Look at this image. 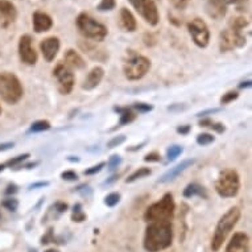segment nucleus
Returning <instances> with one entry per match:
<instances>
[{
  "label": "nucleus",
  "instance_id": "nucleus-24",
  "mask_svg": "<svg viewBox=\"0 0 252 252\" xmlns=\"http://www.w3.org/2000/svg\"><path fill=\"white\" fill-rule=\"evenodd\" d=\"M151 173H152V172H151L149 168H139L136 172H133V173L126 180V182H127V184H128V182H135L136 180H139V178L147 177V176H149Z\"/></svg>",
  "mask_w": 252,
  "mask_h": 252
},
{
  "label": "nucleus",
  "instance_id": "nucleus-39",
  "mask_svg": "<svg viewBox=\"0 0 252 252\" xmlns=\"http://www.w3.org/2000/svg\"><path fill=\"white\" fill-rule=\"evenodd\" d=\"M104 162H100V164H98V165L95 166H91L90 169H86L85 170V174H87V176H91V174H95V173H99L100 170L103 169L104 168Z\"/></svg>",
  "mask_w": 252,
  "mask_h": 252
},
{
  "label": "nucleus",
  "instance_id": "nucleus-40",
  "mask_svg": "<svg viewBox=\"0 0 252 252\" xmlns=\"http://www.w3.org/2000/svg\"><path fill=\"white\" fill-rule=\"evenodd\" d=\"M133 108L139 112H149L152 110V106L151 104H145V103H136L133 106Z\"/></svg>",
  "mask_w": 252,
  "mask_h": 252
},
{
  "label": "nucleus",
  "instance_id": "nucleus-18",
  "mask_svg": "<svg viewBox=\"0 0 252 252\" xmlns=\"http://www.w3.org/2000/svg\"><path fill=\"white\" fill-rule=\"evenodd\" d=\"M103 77H104L103 69L99 66L94 67V69L87 74L86 79L83 81L82 89H85V90H93L94 87H96L100 82H102Z\"/></svg>",
  "mask_w": 252,
  "mask_h": 252
},
{
  "label": "nucleus",
  "instance_id": "nucleus-45",
  "mask_svg": "<svg viewBox=\"0 0 252 252\" xmlns=\"http://www.w3.org/2000/svg\"><path fill=\"white\" fill-rule=\"evenodd\" d=\"M56 209H57L60 213H63V211L67 210V205H66V203L58 202V203H56Z\"/></svg>",
  "mask_w": 252,
  "mask_h": 252
},
{
  "label": "nucleus",
  "instance_id": "nucleus-21",
  "mask_svg": "<svg viewBox=\"0 0 252 252\" xmlns=\"http://www.w3.org/2000/svg\"><path fill=\"white\" fill-rule=\"evenodd\" d=\"M120 25H122L124 31H127V32H135V31H136V19H135L133 13L131 12L129 9H120Z\"/></svg>",
  "mask_w": 252,
  "mask_h": 252
},
{
  "label": "nucleus",
  "instance_id": "nucleus-36",
  "mask_svg": "<svg viewBox=\"0 0 252 252\" xmlns=\"http://www.w3.org/2000/svg\"><path fill=\"white\" fill-rule=\"evenodd\" d=\"M124 141H126V136H123V135H120V136L114 137L112 140L108 141L107 147H108V148H115V147L120 145V144H122V143H124Z\"/></svg>",
  "mask_w": 252,
  "mask_h": 252
},
{
  "label": "nucleus",
  "instance_id": "nucleus-49",
  "mask_svg": "<svg viewBox=\"0 0 252 252\" xmlns=\"http://www.w3.org/2000/svg\"><path fill=\"white\" fill-rule=\"evenodd\" d=\"M46 185H49V184H48V182H38V184H34V185H32L31 188L34 189V188H38V186H46Z\"/></svg>",
  "mask_w": 252,
  "mask_h": 252
},
{
  "label": "nucleus",
  "instance_id": "nucleus-31",
  "mask_svg": "<svg viewBox=\"0 0 252 252\" xmlns=\"http://www.w3.org/2000/svg\"><path fill=\"white\" fill-rule=\"evenodd\" d=\"M120 201V194L119 193H111V194H108L104 199V203L110 207H114L115 205H118Z\"/></svg>",
  "mask_w": 252,
  "mask_h": 252
},
{
  "label": "nucleus",
  "instance_id": "nucleus-37",
  "mask_svg": "<svg viewBox=\"0 0 252 252\" xmlns=\"http://www.w3.org/2000/svg\"><path fill=\"white\" fill-rule=\"evenodd\" d=\"M61 178L62 180H66V181H75L78 178V174L73 172V170H66V172L61 173Z\"/></svg>",
  "mask_w": 252,
  "mask_h": 252
},
{
  "label": "nucleus",
  "instance_id": "nucleus-6",
  "mask_svg": "<svg viewBox=\"0 0 252 252\" xmlns=\"http://www.w3.org/2000/svg\"><path fill=\"white\" fill-rule=\"evenodd\" d=\"M24 90L21 86L20 79L16 75L3 71L0 73V98L9 104L17 103L23 98Z\"/></svg>",
  "mask_w": 252,
  "mask_h": 252
},
{
  "label": "nucleus",
  "instance_id": "nucleus-32",
  "mask_svg": "<svg viewBox=\"0 0 252 252\" xmlns=\"http://www.w3.org/2000/svg\"><path fill=\"white\" fill-rule=\"evenodd\" d=\"M120 162H122V157H120L119 155H112V156L110 157V161H108L107 164L108 170H110V172L115 170L116 168L120 165Z\"/></svg>",
  "mask_w": 252,
  "mask_h": 252
},
{
  "label": "nucleus",
  "instance_id": "nucleus-16",
  "mask_svg": "<svg viewBox=\"0 0 252 252\" xmlns=\"http://www.w3.org/2000/svg\"><path fill=\"white\" fill-rule=\"evenodd\" d=\"M52 27H53V20L48 13L41 12V11H36L33 13V31L36 33L46 32Z\"/></svg>",
  "mask_w": 252,
  "mask_h": 252
},
{
  "label": "nucleus",
  "instance_id": "nucleus-2",
  "mask_svg": "<svg viewBox=\"0 0 252 252\" xmlns=\"http://www.w3.org/2000/svg\"><path fill=\"white\" fill-rule=\"evenodd\" d=\"M248 25L246 17H235L230 23V27L219 34V49L220 52H230L235 48H243L246 45V37L243 29Z\"/></svg>",
  "mask_w": 252,
  "mask_h": 252
},
{
  "label": "nucleus",
  "instance_id": "nucleus-20",
  "mask_svg": "<svg viewBox=\"0 0 252 252\" xmlns=\"http://www.w3.org/2000/svg\"><path fill=\"white\" fill-rule=\"evenodd\" d=\"M65 61H66V66H69L70 69H77V70H81V69H85L86 67V62L81 57V54L77 53L74 49H69L65 53Z\"/></svg>",
  "mask_w": 252,
  "mask_h": 252
},
{
  "label": "nucleus",
  "instance_id": "nucleus-41",
  "mask_svg": "<svg viewBox=\"0 0 252 252\" xmlns=\"http://www.w3.org/2000/svg\"><path fill=\"white\" fill-rule=\"evenodd\" d=\"M224 4L227 5H236V7H240V5H243L247 3V0H223Z\"/></svg>",
  "mask_w": 252,
  "mask_h": 252
},
{
  "label": "nucleus",
  "instance_id": "nucleus-11",
  "mask_svg": "<svg viewBox=\"0 0 252 252\" xmlns=\"http://www.w3.org/2000/svg\"><path fill=\"white\" fill-rule=\"evenodd\" d=\"M53 73L54 77L57 78L58 90H60V93L63 94V95L70 94L75 83L73 70H71L69 66H66L65 63H58Z\"/></svg>",
  "mask_w": 252,
  "mask_h": 252
},
{
  "label": "nucleus",
  "instance_id": "nucleus-33",
  "mask_svg": "<svg viewBox=\"0 0 252 252\" xmlns=\"http://www.w3.org/2000/svg\"><path fill=\"white\" fill-rule=\"evenodd\" d=\"M3 206L9 211H16L19 207V201L16 198H7L3 201Z\"/></svg>",
  "mask_w": 252,
  "mask_h": 252
},
{
  "label": "nucleus",
  "instance_id": "nucleus-12",
  "mask_svg": "<svg viewBox=\"0 0 252 252\" xmlns=\"http://www.w3.org/2000/svg\"><path fill=\"white\" fill-rule=\"evenodd\" d=\"M32 37L29 34H24L21 36L20 40H19V56H20V60L24 62L25 65H36L37 62V52L34 50L33 45H32Z\"/></svg>",
  "mask_w": 252,
  "mask_h": 252
},
{
  "label": "nucleus",
  "instance_id": "nucleus-9",
  "mask_svg": "<svg viewBox=\"0 0 252 252\" xmlns=\"http://www.w3.org/2000/svg\"><path fill=\"white\" fill-rule=\"evenodd\" d=\"M129 3L149 25L155 27L160 23V13L155 0H129Z\"/></svg>",
  "mask_w": 252,
  "mask_h": 252
},
{
  "label": "nucleus",
  "instance_id": "nucleus-8",
  "mask_svg": "<svg viewBox=\"0 0 252 252\" xmlns=\"http://www.w3.org/2000/svg\"><path fill=\"white\" fill-rule=\"evenodd\" d=\"M149 69H151V61L148 58L140 54H132L124 63L123 73L126 78L129 81H137L143 78Z\"/></svg>",
  "mask_w": 252,
  "mask_h": 252
},
{
  "label": "nucleus",
  "instance_id": "nucleus-10",
  "mask_svg": "<svg viewBox=\"0 0 252 252\" xmlns=\"http://www.w3.org/2000/svg\"><path fill=\"white\" fill-rule=\"evenodd\" d=\"M188 31L190 33L193 41L199 48H206L210 41V31L209 27L202 19L195 17L191 21L188 23Z\"/></svg>",
  "mask_w": 252,
  "mask_h": 252
},
{
  "label": "nucleus",
  "instance_id": "nucleus-46",
  "mask_svg": "<svg viewBox=\"0 0 252 252\" xmlns=\"http://www.w3.org/2000/svg\"><path fill=\"white\" fill-rule=\"evenodd\" d=\"M17 191V186L16 185H9L8 190H7V194H11V193H16Z\"/></svg>",
  "mask_w": 252,
  "mask_h": 252
},
{
  "label": "nucleus",
  "instance_id": "nucleus-47",
  "mask_svg": "<svg viewBox=\"0 0 252 252\" xmlns=\"http://www.w3.org/2000/svg\"><path fill=\"white\" fill-rule=\"evenodd\" d=\"M11 147H13V143H7V144L0 145V151H4V149H9Z\"/></svg>",
  "mask_w": 252,
  "mask_h": 252
},
{
  "label": "nucleus",
  "instance_id": "nucleus-4",
  "mask_svg": "<svg viewBox=\"0 0 252 252\" xmlns=\"http://www.w3.org/2000/svg\"><path fill=\"white\" fill-rule=\"evenodd\" d=\"M75 24H77L79 33L82 34L85 38H89L93 41H103L104 38L107 37V27L95 20L89 13H79L77 20H75Z\"/></svg>",
  "mask_w": 252,
  "mask_h": 252
},
{
  "label": "nucleus",
  "instance_id": "nucleus-48",
  "mask_svg": "<svg viewBox=\"0 0 252 252\" xmlns=\"http://www.w3.org/2000/svg\"><path fill=\"white\" fill-rule=\"evenodd\" d=\"M219 108H214V110H209V111H205V112H199L198 116H202V115H206V114H211V112H218Z\"/></svg>",
  "mask_w": 252,
  "mask_h": 252
},
{
  "label": "nucleus",
  "instance_id": "nucleus-3",
  "mask_svg": "<svg viewBox=\"0 0 252 252\" xmlns=\"http://www.w3.org/2000/svg\"><path fill=\"white\" fill-rule=\"evenodd\" d=\"M240 219V210L239 207H231L226 214L219 219L218 224L215 227L213 242H211V248L213 251H218L219 248L223 246V243L232 231V228L235 227Z\"/></svg>",
  "mask_w": 252,
  "mask_h": 252
},
{
  "label": "nucleus",
  "instance_id": "nucleus-53",
  "mask_svg": "<svg viewBox=\"0 0 252 252\" xmlns=\"http://www.w3.org/2000/svg\"><path fill=\"white\" fill-rule=\"evenodd\" d=\"M29 252H37V251H36V250H33V251H29Z\"/></svg>",
  "mask_w": 252,
  "mask_h": 252
},
{
  "label": "nucleus",
  "instance_id": "nucleus-27",
  "mask_svg": "<svg viewBox=\"0 0 252 252\" xmlns=\"http://www.w3.org/2000/svg\"><path fill=\"white\" fill-rule=\"evenodd\" d=\"M71 219H73V222H77V223H81V222H83V220L86 219V214L82 211V206H81L79 203H77L74 206Z\"/></svg>",
  "mask_w": 252,
  "mask_h": 252
},
{
  "label": "nucleus",
  "instance_id": "nucleus-51",
  "mask_svg": "<svg viewBox=\"0 0 252 252\" xmlns=\"http://www.w3.org/2000/svg\"><path fill=\"white\" fill-rule=\"evenodd\" d=\"M45 252H60L58 250H54V248H49V250H46Z\"/></svg>",
  "mask_w": 252,
  "mask_h": 252
},
{
  "label": "nucleus",
  "instance_id": "nucleus-28",
  "mask_svg": "<svg viewBox=\"0 0 252 252\" xmlns=\"http://www.w3.org/2000/svg\"><path fill=\"white\" fill-rule=\"evenodd\" d=\"M181 153L182 147H180V145H172V147H169L168 151H166V158H168L169 161H174Z\"/></svg>",
  "mask_w": 252,
  "mask_h": 252
},
{
  "label": "nucleus",
  "instance_id": "nucleus-42",
  "mask_svg": "<svg viewBox=\"0 0 252 252\" xmlns=\"http://www.w3.org/2000/svg\"><path fill=\"white\" fill-rule=\"evenodd\" d=\"M190 0H173V4L177 7V8H185V5L189 3Z\"/></svg>",
  "mask_w": 252,
  "mask_h": 252
},
{
  "label": "nucleus",
  "instance_id": "nucleus-13",
  "mask_svg": "<svg viewBox=\"0 0 252 252\" xmlns=\"http://www.w3.org/2000/svg\"><path fill=\"white\" fill-rule=\"evenodd\" d=\"M17 9L12 1L9 0H0V23L7 28L8 25L16 21Z\"/></svg>",
  "mask_w": 252,
  "mask_h": 252
},
{
  "label": "nucleus",
  "instance_id": "nucleus-29",
  "mask_svg": "<svg viewBox=\"0 0 252 252\" xmlns=\"http://www.w3.org/2000/svg\"><path fill=\"white\" fill-rule=\"evenodd\" d=\"M116 7V0H102L98 4V11L99 12H108Z\"/></svg>",
  "mask_w": 252,
  "mask_h": 252
},
{
  "label": "nucleus",
  "instance_id": "nucleus-19",
  "mask_svg": "<svg viewBox=\"0 0 252 252\" xmlns=\"http://www.w3.org/2000/svg\"><path fill=\"white\" fill-rule=\"evenodd\" d=\"M248 236L243 232H238L232 236L231 242L228 243L226 252H247Z\"/></svg>",
  "mask_w": 252,
  "mask_h": 252
},
{
  "label": "nucleus",
  "instance_id": "nucleus-1",
  "mask_svg": "<svg viewBox=\"0 0 252 252\" xmlns=\"http://www.w3.org/2000/svg\"><path fill=\"white\" fill-rule=\"evenodd\" d=\"M173 240V227L170 222H151L145 230L144 248L148 252L165 250Z\"/></svg>",
  "mask_w": 252,
  "mask_h": 252
},
{
  "label": "nucleus",
  "instance_id": "nucleus-15",
  "mask_svg": "<svg viewBox=\"0 0 252 252\" xmlns=\"http://www.w3.org/2000/svg\"><path fill=\"white\" fill-rule=\"evenodd\" d=\"M206 12L209 16L215 20H220L227 13V5L224 4L223 0H207Z\"/></svg>",
  "mask_w": 252,
  "mask_h": 252
},
{
  "label": "nucleus",
  "instance_id": "nucleus-5",
  "mask_svg": "<svg viewBox=\"0 0 252 252\" xmlns=\"http://www.w3.org/2000/svg\"><path fill=\"white\" fill-rule=\"evenodd\" d=\"M174 205L173 195L166 193L158 202L153 203L145 210L144 219L147 222H170L174 217Z\"/></svg>",
  "mask_w": 252,
  "mask_h": 252
},
{
  "label": "nucleus",
  "instance_id": "nucleus-44",
  "mask_svg": "<svg viewBox=\"0 0 252 252\" xmlns=\"http://www.w3.org/2000/svg\"><path fill=\"white\" fill-rule=\"evenodd\" d=\"M189 131H190V126H181L177 128V132L181 133V135H186Z\"/></svg>",
  "mask_w": 252,
  "mask_h": 252
},
{
  "label": "nucleus",
  "instance_id": "nucleus-50",
  "mask_svg": "<svg viewBox=\"0 0 252 252\" xmlns=\"http://www.w3.org/2000/svg\"><path fill=\"white\" fill-rule=\"evenodd\" d=\"M251 86V81H247V82H243L240 85V89H244V87H250Z\"/></svg>",
  "mask_w": 252,
  "mask_h": 252
},
{
  "label": "nucleus",
  "instance_id": "nucleus-30",
  "mask_svg": "<svg viewBox=\"0 0 252 252\" xmlns=\"http://www.w3.org/2000/svg\"><path fill=\"white\" fill-rule=\"evenodd\" d=\"M214 140V136L210 135V133H201V135L197 136V143H198L199 145H209Z\"/></svg>",
  "mask_w": 252,
  "mask_h": 252
},
{
  "label": "nucleus",
  "instance_id": "nucleus-35",
  "mask_svg": "<svg viewBox=\"0 0 252 252\" xmlns=\"http://www.w3.org/2000/svg\"><path fill=\"white\" fill-rule=\"evenodd\" d=\"M28 157H29V153L19 155V156H16L15 158H12V160H9V161L7 162V165H8V166H16L17 164H20V162L25 161V160H27Z\"/></svg>",
  "mask_w": 252,
  "mask_h": 252
},
{
  "label": "nucleus",
  "instance_id": "nucleus-26",
  "mask_svg": "<svg viewBox=\"0 0 252 252\" xmlns=\"http://www.w3.org/2000/svg\"><path fill=\"white\" fill-rule=\"evenodd\" d=\"M199 126H201V127H209V128L214 129V131H217L218 133L224 132V129H226L222 123H215V122H213V120L210 119L202 120V122L199 123Z\"/></svg>",
  "mask_w": 252,
  "mask_h": 252
},
{
  "label": "nucleus",
  "instance_id": "nucleus-38",
  "mask_svg": "<svg viewBox=\"0 0 252 252\" xmlns=\"http://www.w3.org/2000/svg\"><path fill=\"white\" fill-rule=\"evenodd\" d=\"M160 160H161V156H160L157 152L148 153V155H145L144 157V161L147 162H158Z\"/></svg>",
  "mask_w": 252,
  "mask_h": 252
},
{
  "label": "nucleus",
  "instance_id": "nucleus-52",
  "mask_svg": "<svg viewBox=\"0 0 252 252\" xmlns=\"http://www.w3.org/2000/svg\"><path fill=\"white\" fill-rule=\"evenodd\" d=\"M4 168H5V165H1V164H0V172H3V170H4Z\"/></svg>",
  "mask_w": 252,
  "mask_h": 252
},
{
  "label": "nucleus",
  "instance_id": "nucleus-25",
  "mask_svg": "<svg viewBox=\"0 0 252 252\" xmlns=\"http://www.w3.org/2000/svg\"><path fill=\"white\" fill-rule=\"evenodd\" d=\"M50 128V123L48 120H37L31 126L29 132H44Z\"/></svg>",
  "mask_w": 252,
  "mask_h": 252
},
{
  "label": "nucleus",
  "instance_id": "nucleus-7",
  "mask_svg": "<svg viewBox=\"0 0 252 252\" xmlns=\"http://www.w3.org/2000/svg\"><path fill=\"white\" fill-rule=\"evenodd\" d=\"M240 178L234 169H224L219 173L215 181V191L223 198H232L239 193Z\"/></svg>",
  "mask_w": 252,
  "mask_h": 252
},
{
  "label": "nucleus",
  "instance_id": "nucleus-34",
  "mask_svg": "<svg viewBox=\"0 0 252 252\" xmlns=\"http://www.w3.org/2000/svg\"><path fill=\"white\" fill-rule=\"evenodd\" d=\"M238 96H239V94L236 91H228L227 94H224V96L220 99V102H222V104L231 103L235 99H238Z\"/></svg>",
  "mask_w": 252,
  "mask_h": 252
},
{
  "label": "nucleus",
  "instance_id": "nucleus-17",
  "mask_svg": "<svg viewBox=\"0 0 252 252\" xmlns=\"http://www.w3.org/2000/svg\"><path fill=\"white\" fill-rule=\"evenodd\" d=\"M193 164H194V160H184L181 164H178V165H176L174 168H170L166 173L162 174V177L160 178V182L165 184V182L173 181V180H176L182 172H185V170L188 169L189 166L193 165Z\"/></svg>",
  "mask_w": 252,
  "mask_h": 252
},
{
  "label": "nucleus",
  "instance_id": "nucleus-54",
  "mask_svg": "<svg viewBox=\"0 0 252 252\" xmlns=\"http://www.w3.org/2000/svg\"><path fill=\"white\" fill-rule=\"evenodd\" d=\"M0 115H1V107H0Z\"/></svg>",
  "mask_w": 252,
  "mask_h": 252
},
{
  "label": "nucleus",
  "instance_id": "nucleus-22",
  "mask_svg": "<svg viewBox=\"0 0 252 252\" xmlns=\"http://www.w3.org/2000/svg\"><path fill=\"white\" fill-rule=\"evenodd\" d=\"M194 195H201V197H206V193H205V189L202 186L198 185V184H189L186 186L185 190H184V197L185 198H191Z\"/></svg>",
  "mask_w": 252,
  "mask_h": 252
},
{
  "label": "nucleus",
  "instance_id": "nucleus-23",
  "mask_svg": "<svg viewBox=\"0 0 252 252\" xmlns=\"http://www.w3.org/2000/svg\"><path fill=\"white\" fill-rule=\"evenodd\" d=\"M119 111L122 112V115H120L119 126L131 123V122H133V120H135V118H136V114H135L132 110H129V108H124V110H119Z\"/></svg>",
  "mask_w": 252,
  "mask_h": 252
},
{
  "label": "nucleus",
  "instance_id": "nucleus-14",
  "mask_svg": "<svg viewBox=\"0 0 252 252\" xmlns=\"http://www.w3.org/2000/svg\"><path fill=\"white\" fill-rule=\"evenodd\" d=\"M40 49H41L42 56H44L46 61H53L56 56H57L58 50H60V40L57 37H54V36L45 38L40 44Z\"/></svg>",
  "mask_w": 252,
  "mask_h": 252
},
{
  "label": "nucleus",
  "instance_id": "nucleus-43",
  "mask_svg": "<svg viewBox=\"0 0 252 252\" xmlns=\"http://www.w3.org/2000/svg\"><path fill=\"white\" fill-rule=\"evenodd\" d=\"M52 230H49V231H48V234H46L45 236H42V239H41V243L42 244H48V243H50V242H52Z\"/></svg>",
  "mask_w": 252,
  "mask_h": 252
}]
</instances>
